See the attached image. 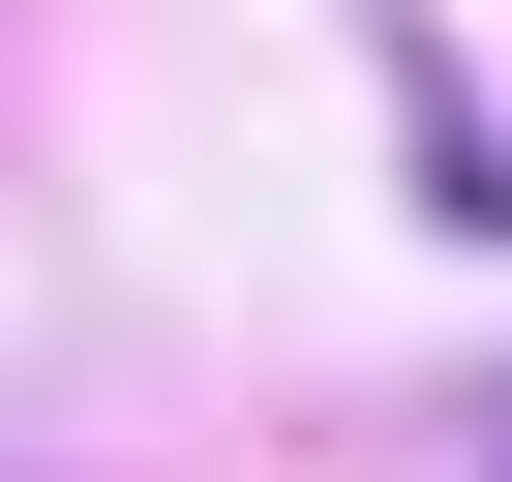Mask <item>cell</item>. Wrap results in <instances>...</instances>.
I'll return each instance as SVG.
<instances>
[]
</instances>
